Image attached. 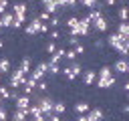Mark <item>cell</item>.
Returning a JSON list of instances; mask_svg holds the SVG:
<instances>
[{
	"mask_svg": "<svg viewBox=\"0 0 129 121\" xmlns=\"http://www.w3.org/2000/svg\"><path fill=\"white\" fill-rule=\"evenodd\" d=\"M107 44L111 48H115L117 52H121V56H125L127 54V46H129V38H125V36H121L117 32H111L107 36Z\"/></svg>",
	"mask_w": 129,
	"mask_h": 121,
	"instance_id": "6da1fadb",
	"label": "cell"
},
{
	"mask_svg": "<svg viewBox=\"0 0 129 121\" xmlns=\"http://www.w3.org/2000/svg\"><path fill=\"white\" fill-rule=\"evenodd\" d=\"M81 71H83V69H81V65H79L77 60H73V65H71V67L60 69V73L64 75V79H67V81H75V79L81 75Z\"/></svg>",
	"mask_w": 129,
	"mask_h": 121,
	"instance_id": "7a4b0ae2",
	"label": "cell"
},
{
	"mask_svg": "<svg viewBox=\"0 0 129 121\" xmlns=\"http://www.w3.org/2000/svg\"><path fill=\"white\" fill-rule=\"evenodd\" d=\"M34 103L38 105V109L42 111V115H44V117H48V115L52 113V103H54V99H52V97H38Z\"/></svg>",
	"mask_w": 129,
	"mask_h": 121,
	"instance_id": "3957f363",
	"label": "cell"
},
{
	"mask_svg": "<svg viewBox=\"0 0 129 121\" xmlns=\"http://www.w3.org/2000/svg\"><path fill=\"white\" fill-rule=\"evenodd\" d=\"M26 81V73H22L20 69H14L12 71V75H10V81H8V85H10V89H18V87H22V83Z\"/></svg>",
	"mask_w": 129,
	"mask_h": 121,
	"instance_id": "277c9868",
	"label": "cell"
},
{
	"mask_svg": "<svg viewBox=\"0 0 129 121\" xmlns=\"http://www.w3.org/2000/svg\"><path fill=\"white\" fill-rule=\"evenodd\" d=\"M46 71H48V63L42 60V63H38V65L30 71V79H34V81L38 83V81H42V77L46 75Z\"/></svg>",
	"mask_w": 129,
	"mask_h": 121,
	"instance_id": "5b68a950",
	"label": "cell"
},
{
	"mask_svg": "<svg viewBox=\"0 0 129 121\" xmlns=\"http://www.w3.org/2000/svg\"><path fill=\"white\" fill-rule=\"evenodd\" d=\"M111 71H113V73H119V75H125V73L129 71V63H127V58H125V56H121V58H117V60L113 63V67H111Z\"/></svg>",
	"mask_w": 129,
	"mask_h": 121,
	"instance_id": "8992f818",
	"label": "cell"
},
{
	"mask_svg": "<svg viewBox=\"0 0 129 121\" xmlns=\"http://www.w3.org/2000/svg\"><path fill=\"white\" fill-rule=\"evenodd\" d=\"M30 105H32L30 95H22V93H20V95L14 99V107H16V109H28Z\"/></svg>",
	"mask_w": 129,
	"mask_h": 121,
	"instance_id": "52a82bcc",
	"label": "cell"
},
{
	"mask_svg": "<svg viewBox=\"0 0 129 121\" xmlns=\"http://www.w3.org/2000/svg\"><path fill=\"white\" fill-rule=\"evenodd\" d=\"M40 24H42V22H40V20L34 16V18H32V20H30V22L24 26V32H26L28 36H32V34H38V30H40Z\"/></svg>",
	"mask_w": 129,
	"mask_h": 121,
	"instance_id": "ba28073f",
	"label": "cell"
},
{
	"mask_svg": "<svg viewBox=\"0 0 129 121\" xmlns=\"http://www.w3.org/2000/svg\"><path fill=\"white\" fill-rule=\"evenodd\" d=\"M95 83H97L99 89H109V87L115 85V75H111V77H97Z\"/></svg>",
	"mask_w": 129,
	"mask_h": 121,
	"instance_id": "9c48e42d",
	"label": "cell"
},
{
	"mask_svg": "<svg viewBox=\"0 0 129 121\" xmlns=\"http://www.w3.org/2000/svg\"><path fill=\"white\" fill-rule=\"evenodd\" d=\"M79 28H81V36H87L91 32V18L87 14L83 18H79Z\"/></svg>",
	"mask_w": 129,
	"mask_h": 121,
	"instance_id": "30bf717a",
	"label": "cell"
},
{
	"mask_svg": "<svg viewBox=\"0 0 129 121\" xmlns=\"http://www.w3.org/2000/svg\"><path fill=\"white\" fill-rule=\"evenodd\" d=\"M91 26H93V28H95L97 32H105L109 24H107V18H105V16H99V18L91 20Z\"/></svg>",
	"mask_w": 129,
	"mask_h": 121,
	"instance_id": "8fae6325",
	"label": "cell"
},
{
	"mask_svg": "<svg viewBox=\"0 0 129 121\" xmlns=\"http://www.w3.org/2000/svg\"><path fill=\"white\" fill-rule=\"evenodd\" d=\"M34 91H36V81L26 77V81L22 83V95H32Z\"/></svg>",
	"mask_w": 129,
	"mask_h": 121,
	"instance_id": "7c38bea8",
	"label": "cell"
},
{
	"mask_svg": "<svg viewBox=\"0 0 129 121\" xmlns=\"http://www.w3.org/2000/svg\"><path fill=\"white\" fill-rule=\"evenodd\" d=\"M103 117H105V113H103L101 107H95V109H89L87 111V119L89 121H103Z\"/></svg>",
	"mask_w": 129,
	"mask_h": 121,
	"instance_id": "4fadbf2b",
	"label": "cell"
},
{
	"mask_svg": "<svg viewBox=\"0 0 129 121\" xmlns=\"http://www.w3.org/2000/svg\"><path fill=\"white\" fill-rule=\"evenodd\" d=\"M81 75H83V83H85V85H95L97 71H93V69H87V71H83Z\"/></svg>",
	"mask_w": 129,
	"mask_h": 121,
	"instance_id": "5bb4252c",
	"label": "cell"
},
{
	"mask_svg": "<svg viewBox=\"0 0 129 121\" xmlns=\"http://www.w3.org/2000/svg\"><path fill=\"white\" fill-rule=\"evenodd\" d=\"M12 20H14V14H12L10 10H6V12H2V14H0V24H2V28L12 26Z\"/></svg>",
	"mask_w": 129,
	"mask_h": 121,
	"instance_id": "9a60e30c",
	"label": "cell"
},
{
	"mask_svg": "<svg viewBox=\"0 0 129 121\" xmlns=\"http://www.w3.org/2000/svg\"><path fill=\"white\" fill-rule=\"evenodd\" d=\"M42 8H44V12H46V14H50V16H54V14L58 12V6H56L52 0H46V2H42Z\"/></svg>",
	"mask_w": 129,
	"mask_h": 121,
	"instance_id": "2e32d148",
	"label": "cell"
},
{
	"mask_svg": "<svg viewBox=\"0 0 129 121\" xmlns=\"http://www.w3.org/2000/svg\"><path fill=\"white\" fill-rule=\"evenodd\" d=\"M28 117V109H14L12 113V121H26Z\"/></svg>",
	"mask_w": 129,
	"mask_h": 121,
	"instance_id": "e0dca14e",
	"label": "cell"
},
{
	"mask_svg": "<svg viewBox=\"0 0 129 121\" xmlns=\"http://www.w3.org/2000/svg\"><path fill=\"white\" fill-rule=\"evenodd\" d=\"M60 58H64V48H56L52 54H50V65H54V63H60Z\"/></svg>",
	"mask_w": 129,
	"mask_h": 121,
	"instance_id": "ac0fdd59",
	"label": "cell"
},
{
	"mask_svg": "<svg viewBox=\"0 0 129 121\" xmlns=\"http://www.w3.org/2000/svg\"><path fill=\"white\" fill-rule=\"evenodd\" d=\"M26 22V14H14V20H12V26L14 28H22Z\"/></svg>",
	"mask_w": 129,
	"mask_h": 121,
	"instance_id": "d6986e66",
	"label": "cell"
},
{
	"mask_svg": "<svg viewBox=\"0 0 129 121\" xmlns=\"http://www.w3.org/2000/svg\"><path fill=\"white\" fill-rule=\"evenodd\" d=\"M77 4H81L83 8H89V10L99 8V0H77Z\"/></svg>",
	"mask_w": 129,
	"mask_h": 121,
	"instance_id": "ffe728a7",
	"label": "cell"
},
{
	"mask_svg": "<svg viewBox=\"0 0 129 121\" xmlns=\"http://www.w3.org/2000/svg\"><path fill=\"white\" fill-rule=\"evenodd\" d=\"M26 10H28V6L24 2H16L12 6V14H26Z\"/></svg>",
	"mask_w": 129,
	"mask_h": 121,
	"instance_id": "44dd1931",
	"label": "cell"
},
{
	"mask_svg": "<svg viewBox=\"0 0 129 121\" xmlns=\"http://www.w3.org/2000/svg\"><path fill=\"white\" fill-rule=\"evenodd\" d=\"M67 111V105L62 103V101H54L52 103V113H56V115H62Z\"/></svg>",
	"mask_w": 129,
	"mask_h": 121,
	"instance_id": "7402d4cb",
	"label": "cell"
},
{
	"mask_svg": "<svg viewBox=\"0 0 129 121\" xmlns=\"http://www.w3.org/2000/svg\"><path fill=\"white\" fill-rule=\"evenodd\" d=\"M89 109H91V105H89L87 101H79V103L75 105V111H77L79 115H83V113H87Z\"/></svg>",
	"mask_w": 129,
	"mask_h": 121,
	"instance_id": "603a6c76",
	"label": "cell"
},
{
	"mask_svg": "<svg viewBox=\"0 0 129 121\" xmlns=\"http://www.w3.org/2000/svg\"><path fill=\"white\" fill-rule=\"evenodd\" d=\"M117 34H121V36H129V26H127V22H119V26H117V30H115Z\"/></svg>",
	"mask_w": 129,
	"mask_h": 121,
	"instance_id": "cb8c5ba5",
	"label": "cell"
},
{
	"mask_svg": "<svg viewBox=\"0 0 129 121\" xmlns=\"http://www.w3.org/2000/svg\"><path fill=\"white\" fill-rule=\"evenodd\" d=\"M18 69H20L22 73H26V75H28V73H30V58H28V56H22L20 67H18Z\"/></svg>",
	"mask_w": 129,
	"mask_h": 121,
	"instance_id": "d4e9b609",
	"label": "cell"
},
{
	"mask_svg": "<svg viewBox=\"0 0 129 121\" xmlns=\"http://www.w3.org/2000/svg\"><path fill=\"white\" fill-rule=\"evenodd\" d=\"M10 71V60L6 58V56H2L0 58V75H4V73H8Z\"/></svg>",
	"mask_w": 129,
	"mask_h": 121,
	"instance_id": "484cf974",
	"label": "cell"
},
{
	"mask_svg": "<svg viewBox=\"0 0 129 121\" xmlns=\"http://www.w3.org/2000/svg\"><path fill=\"white\" fill-rule=\"evenodd\" d=\"M46 73H50V75H58V73H60V65H58V63H54V65L48 63V71H46Z\"/></svg>",
	"mask_w": 129,
	"mask_h": 121,
	"instance_id": "4316f807",
	"label": "cell"
},
{
	"mask_svg": "<svg viewBox=\"0 0 129 121\" xmlns=\"http://www.w3.org/2000/svg\"><path fill=\"white\" fill-rule=\"evenodd\" d=\"M117 14H119V20L121 22H127V6H121Z\"/></svg>",
	"mask_w": 129,
	"mask_h": 121,
	"instance_id": "83f0119b",
	"label": "cell"
},
{
	"mask_svg": "<svg viewBox=\"0 0 129 121\" xmlns=\"http://www.w3.org/2000/svg\"><path fill=\"white\" fill-rule=\"evenodd\" d=\"M77 22H79V18H77V16H69V18L64 20V26H67V28H73Z\"/></svg>",
	"mask_w": 129,
	"mask_h": 121,
	"instance_id": "f1b7e54d",
	"label": "cell"
},
{
	"mask_svg": "<svg viewBox=\"0 0 129 121\" xmlns=\"http://www.w3.org/2000/svg\"><path fill=\"white\" fill-rule=\"evenodd\" d=\"M0 99H10V89L0 85Z\"/></svg>",
	"mask_w": 129,
	"mask_h": 121,
	"instance_id": "f546056e",
	"label": "cell"
},
{
	"mask_svg": "<svg viewBox=\"0 0 129 121\" xmlns=\"http://www.w3.org/2000/svg\"><path fill=\"white\" fill-rule=\"evenodd\" d=\"M36 18H38V20H40V22H48V20H50V14H46V12H44V10H42V12H40V14H38V16H36Z\"/></svg>",
	"mask_w": 129,
	"mask_h": 121,
	"instance_id": "4dcf8cb0",
	"label": "cell"
},
{
	"mask_svg": "<svg viewBox=\"0 0 129 121\" xmlns=\"http://www.w3.org/2000/svg\"><path fill=\"white\" fill-rule=\"evenodd\" d=\"M64 56H67V60H71V63L77 58V54H75V50H73V48H71V50H64Z\"/></svg>",
	"mask_w": 129,
	"mask_h": 121,
	"instance_id": "1f68e13d",
	"label": "cell"
},
{
	"mask_svg": "<svg viewBox=\"0 0 129 121\" xmlns=\"http://www.w3.org/2000/svg\"><path fill=\"white\" fill-rule=\"evenodd\" d=\"M62 6H67V8H77V0H62Z\"/></svg>",
	"mask_w": 129,
	"mask_h": 121,
	"instance_id": "d6a6232c",
	"label": "cell"
},
{
	"mask_svg": "<svg viewBox=\"0 0 129 121\" xmlns=\"http://www.w3.org/2000/svg\"><path fill=\"white\" fill-rule=\"evenodd\" d=\"M67 42H69L71 46H77L81 40H79V36H69V38H67Z\"/></svg>",
	"mask_w": 129,
	"mask_h": 121,
	"instance_id": "836d02e7",
	"label": "cell"
},
{
	"mask_svg": "<svg viewBox=\"0 0 129 121\" xmlns=\"http://www.w3.org/2000/svg\"><path fill=\"white\" fill-rule=\"evenodd\" d=\"M54 50H56V44H54V40H50V42L46 44V52H48V54H52Z\"/></svg>",
	"mask_w": 129,
	"mask_h": 121,
	"instance_id": "e575fe53",
	"label": "cell"
},
{
	"mask_svg": "<svg viewBox=\"0 0 129 121\" xmlns=\"http://www.w3.org/2000/svg\"><path fill=\"white\" fill-rule=\"evenodd\" d=\"M73 50H75V54H83V52H85V44H83V42H79Z\"/></svg>",
	"mask_w": 129,
	"mask_h": 121,
	"instance_id": "d590c367",
	"label": "cell"
},
{
	"mask_svg": "<svg viewBox=\"0 0 129 121\" xmlns=\"http://www.w3.org/2000/svg\"><path fill=\"white\" fill-rule=\"evenodd\" d=\"M46 121H60V115H56V113H50L48 117H44Z\"/></svg>",
	"mask_w": 129,
	"mask_h": 121,
	"instance_id": "8d00e7d4",
	"label": "cell"
},
{
	"mask_svg": "<svg viewBox=\"0 0 129 121\" xmlns=\"http://www.w3.org/2000/svg\"><path fill=\"white\" fill-rule=\"evenodd\" d=\"M8 10V0H0V14Z\"/></svg>",
	"mask_w": 129,
	"mask_h": 121,
	"instance_id": "74e56055",
	"label": "cell"
},
{
	"mask_svg": "<svg viewBox=\"0 0 129 121\" xmlns=\"http://www.w3.org/2000/svg\"><path fill=\"white\" fill-rule=\"evenodd\" d=\"M6 119H8V111L2 107V109H0V121H6Z\"/></svg>",
	"mask_w": 129,
	"mask_h": 121,
	"instance_id": "f35d334b",
	"label": "cell"
},
{
	"mask_svg": "<svg viewBox=\"0 0 129 121\" xmlns=\"http://www.w3.org/2000/svg\"><path fill=\"white\" fill-rule=\"evenodd\" d=\"M58 36H60V32H58V30H52V32H50V40H56Z\"/></svg>",
	"mask_w": 129,
	"mask_h": 121,
	"instance_id": "ab89813d",
	"label": "cell"
},
{
	"mask_svg": "<svg viewBox=\"0 0 129 121\" xmlns=\"http://www.w3.org/2000/svg\"><path fill=\"white\" fill-rule=\"evenodd\" d=\"M75 121H89V119H87V113H83V115H79V117H77Z\"/></svg>",
	"mask_w": 129,
	"mask_h": 121,
	"instance_id": "60d3db41",
	"label": "cell"
},
{
	"mask_svg": "<svg viewBox=\"0 0 129 121\" xmlns=\"http://www.w3.org/2000/svg\"><path fill=\"white\" fill-rule=\"evenodd\" d=\"M103 44H105V42H103V40H95V48H101V46H103Z\"/></svg>",
	"mask_w": 129,
	"mask_h": 121,
	"instance_id": "b9f144b4",
	"label": "cell"
},
{
	"mask_svg": "<svg viewBox=\"0 0 129 121\" xmlns=\"http://www.w3.org/2000/svg\"><path fill=\"white\" fill-rule=\"evenodd\" d=\"M105 2H107V6H113V4L117 2V0H105Z\"/></svg>",
	"mask_w": 129,
	"mask_h": 121,
	"instance_id": "7bdbcfd3",
	"label": "cell"
},
{
	"mask_svg": "<svg viewBox=\"0 0 129 121\" xmlns=\"http://www.w3.org/2000/svg\"><path fill=\"white\" fill-rule=\"evenodd\" d=\"M2 107H4V105H2V99H0V109H2Z\"/></svg>",
	"mask_w": 129,
	"mask_h": 121,
	"instance_id": "ee69618b",
	"label": "cell"
},
{
	"mask_svg": "<svg viewBox=\"0 0 129 121\" xmlns=\"http://www.w3.org/2000/svg\"><path fill=\"white\" fill-rule=\"evenodd\" d=\"M0 30H2V24H0Z\"/></svg>",
	"mask_w": 129,
	"mask_h": 121,
	"instance_id": "f6af8a7d",
	"label": "cell"
},
{
	"mask_svg": "<svg viewBox=\"0 0 129 121\" xmlns=\"http://www.w3.org/2000/svg\"><path fill=\"white\" fill-rule=\"evenodd\" d=\"M42 2H46V0H42ZM52 2H54V0H52Z\"/></svg>",
	"mask_w": 129,
	"mask_h": 121,
	"instance_id": "bcb514c9",
	"label": "cell"
},
{
	"mask_svg": "<svg viewBox=\"0 0 129 121\" xmlns=\"http://www.w3.org/2000/svg\"><path fill=\"white\" fill-rule=\"evenodd\" d=\"M0 77H2V75H0Z\"/></svg>",
	"mask_w": 129,
	"mask_h": 121,
	"instance_id": "7dc6e473",
	"label": "cell"
}]
</instances>
